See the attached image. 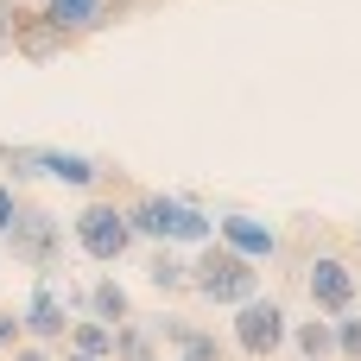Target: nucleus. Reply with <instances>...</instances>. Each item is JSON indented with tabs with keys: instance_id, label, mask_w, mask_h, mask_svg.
<instances>
[{
	"instance_id": "obj_1",
	"label": "nucleus",
	"mask_w": 361,
	"mask_h": 361,
	"mask_svg": "<svg viewBox=\"0 0 361 361\" xmlns=\"http://www.w3.org/2000/svg\"><path fill=\"white\" fill-rule=\"evenodd\" d=\"M127 222H133V241H152V247H203L216 241V216L197 203V197H178V190H140L127 203Z\"/></svg>"
},
{
	"instance_id": "obj_2",
	"label": "nucleus",
	"mask_w": 361,
	"mask_h": 361,
	"mask_svg": "<svg viewBox=\"0 0 361 361\" xmlns=\"http://www.w3.org/2000/svg\"><path fill=\"white\" fill-rule=\"evenodd\" d=\"M260 286H267V279H260V267H254L247 254H235V247H222V241L190 247V292H197L203 305L235 311V305H247Z\"/></svg>"
},
{
	"instance_id": "obj_3",
	"label": "nucleus",
	"mask_w": 361,
	"mask_h": 361,
	"mask_svg": "<svg viewBox=\"0 0 361 361\" xmlns=\"http://www.w3.org/2000/svg\"><path fill=\"white\" fill-rule=\"evenodd\" d=\"M70 241H76L82 260H95V267H121V260L133 254V222H127L121 203L89 197V203L70 216Z\"/></svg>"
},
{
	"instance_id": "obj_4",
	"label": "nucleus",
	"mask_w": 361,
	"mask_h": 361,
	"mask_svg": "<svg viewBox=\"0 0 361 361\" xmlns=\"http://www.w3.org/2000/svg\"><path fill=\"white\" fill-rule=\"evenodd\" d=\"M0 254L13 267H25V273H57V260H63V222L51 209H38V203H19L13 228L0 235Z\"/></svg>"
},
{
	"instance_id": "obj_5",
	"label": "nucleus",
	"mask_w": 361,
	"mask_h": 361,
	"mask_svg": "<svg viewBox=\"0 0 361 361\" xmlns=\"http://www.w3.org/2000/svg\"><path fill=\"white\" fill-rule=\"evenodd\" d=\"M235 324H228V336H235V349L247 361H273L286 355V336H292V311L279 305V298H267V292H254L247 305H235L228 311Z\"/></svg>"
},
{
	"instance_id": "obj_6",
	"label": "nucleus",
	"mask_w": 361,
	"mask_h": 361,
	"mask_svg": "<svg viewBox=\"0 0 361 361\" xmlns=\"http://www.w3.org/2000/svg\"><path fill=\"white\" fill-rule=\"evenodd\" d=\"M19 330H25V343L63 349V336H70V298H63L57 273H32V292L19 305Z\"/></svg>"
},
{
	"instance_id": "obj_7",
	"label": "nucleus",
	"mask_w": 361,
	"mask_h": 361,
	"mask_svg": "<svg viewBox=\"0 0 361 361\" xmlns=\"http://www.w3.org/2000/svg\"><path fill=\"white\" fill-rule=\"evenodd\" d=\"M305 298H311L317 317H343V311L361 305V273L343 254H317V260L305 267Z\"/></svg>"
},
{
	"instance_id": "obj_8",
	"label": "nucleus",
	"mask_w": 361,
	"mask_h": 361,
	"mask_svg": "<svg viewBox=\"0 0 361 361\" xmlns=\"http://www.w3.org/2000/svg\"><path fill=\"white\" fill-rule=\"evenodd\" d=\"M216 241H222V247H235V254H247L254 267H267V260H279V254H286L279 228H273L267 216H247V209H222V216H216Z\"/></svg>"
},
{
	"instance_id": "obj_9",
	"label": "nucleus",
	"mask_w": 361,
	"mask_h": 361,
	"mask_svg": "<svg viewBox=\"0 0 361 361\" xmlns=\"http://www.w3.org/2000/svg\"><path fill=\"white\" fill-rule=\"evenodd\" d=\"M38 178L63 184V190H102V178H114V165L89 159V152H63V146H38Z\"/></svg>"
},
{
	"instance_id": "obj_10",
	"label": "nucleus",
	"mask_w": 361,
	"mask_h": 361,
	"mask_svg": "<svg viewBox=\"0 0 361 361\" xmlns=\"http://www.w3.org/2000/svg\"><path fill=\"white\" fill-rule=\"evenodd\" d=\"M38 19L63 38H89V32L108 25V6L102 0H38Z\"/></svg>"
},
{
	"instance_id": "obj_11",
	"label": "nucleus",
	"mask_w": 361,
	"mask_h": 361,
	"mask_svg": "<svg viewBox=\"0 0 361 361\" xmlns=\"http://www.w3.org/2000/svg\"><path fill=\"white\" fill-rule=\"evenodd\" d=\"M146 286H152L159 298L190 292V254H184V247H152V254H146Z\"/></svg>"
},
{
	"instance_id": "obj_12",
	"label": "nucleus",
	"mask_w": 361,
	"mask_h": 361,
	"mask_svg": "<svg viewBox=\"0 0 361 361\" xmlns=\"http://www.w3.org/2000/svg\"><path fill=\"white\" fill-rule=\"evenodd\" d=\"M82 317H102V324H121V317H133V298H127V286H121L114 273H95V279L82 286Z\"/></svg>"
},
{
	"instance_id": "obj_13",
	"label": "nucleus",
	"mask_w": 361,
	"mask_h": 361,
	"mask_svg": "<svg viewBox=\"0 0 361 361\" xmlns=\"http://www.w3.org/2000/svg\"><path fill=\"white\" fill-rule=\"evenodd\" d=\"M63 44H70V38H63V32H51L38 13H19V19H13V51H19V57L44 63V57H57Z\"/></svg>"
},
{
	"instance_id": "obj_14",
	"label": "nucleus",
	"mask_w": 361,
	"mask_h": 361,
	"mask_svg": "<svg viewBox=\"0 0 361 361\" xmlns=\"http://www.w3.org/2000/svg\"><path fill=\"white\" fill-rule=\"evenodd\" d=\"M286 349L305 361H336V330H330V317H305V324H292V336H286Z\"/></svg>"
},
{
	"instance_id": "obj_15",
	"label": "nucleus",
	"mask_w": 361,
	"mask_h": 361,
	"mask_svg": "<svg viewBox=\"0 0 361 361\" xmlns=\"http://www.w3.org/2000/svg\"><path fill=\"white\" fill-rule=\"evenodd\" d=\"M108 361H159V343H152L146 317H121V324H114V349H108Z\"/></svg>"
},
{
	"instance_id": "obj_16",
	"label": "nucleus",
	"mask_w": 361,
	"mask_h": 361,
	"mask_svg": "<svg viewBox=\"0 0 361 361\" xmlns=\"http://www.w3.org/2000/svg\"><path fill=\"white\" fill-rule=\"evenodd\" d=\"M63 349L108 361V349H114V324H102V317H70V336H63Z\"/></svg>"
},
{
	"instance_id": "obj_17",
	"label": "nucleus",
	"mask_w": 361,
	"mask_h": 361,
	"mask_svg": "<svg viewBox=\"0 0 361 361\" xmlns=\"http://www.w3.org/2000/svg\"><path fill=\"white\" fill-rule=\"evenodd\" d=\"M146 330H152V343H159V349H178L197 324H190L184 311H159V317H146Z\"/></svg>"
},
{
	"instance_id": "obj_18",
	"label": "nucleus",
	"mask_w": 361,
	"mask_h": 361,
	"mask_svg": "<svg viewBox=\"0 0 361 361\" xmlns=\"http://www.w3.org/2000/svg\"><path fill=\"white\" fill-rule=\"evenodd\" d=\"M0 171H13L6 184H25V178H38V146H13V140H0Z\"/></svg>"
},
{
	"instance_id": "obj_19",
	"label": "nucleus",
	"mask_w": 361,
	"mask_h": 361,
	"mask_svg": "<svg viewBox=\"0 0 361 361\" xmlns=\"http://www.w3.org/2000/svg\"><path fill=\"white\" fill-rule=\"evenodd\" d=\"M171 355H178V361H222L228 349H222V336H216V330H190Z\"/></svg>"
},
{
	"instance_id": "obj_20",
	"label": "nucleus",
	"mask_w": 361,
	"mask_h": 361,
	"mask_svg": "<svg viewBox=\"0 0 361 361\" xmlns=\"http://www.w3.org/2000/svg\"><path fill=\"white\" fill-rule=\"evenodd\" d=\"M330 330H336V361H361V311L330 317Z\"/></svg>"
},
{
	"instance_id": "obj_21",
	"label": "nucleus",
	"mask_w": 361,
	"mask_h": 361,
	"mask_svg": "<svg viewBox=\"0 0 361 361\" xmlns=\"http://www.w3.org/2000/svg\"><path fill=\"white\" fill-rule=\"evenodd\" d=\"M19 203H25V197H19V184H6V178H0V235L13 228V216H19Z\"/></svg>"
},
{
	"instance_id": "obj_22",
	"label": "nucleus",
	"mask_w": 361,
	"mask_h": 361,
	"mask_svg": "<svg viewBox=\"0 0 361 361\" xmlns=\"http://www.w3.org/2000/svg\"><path fill=\"white\" fill-rule=\"evenodd\" d=\"M19 336H25V330H19V311H6V305H0V355H6Z\"/></svg>"
},
{
	"instance_id": "obj_23",
	"label": "nucleus",
	"mask_w": 361,
	"mask_h": 361,
	"mask_svg": "<svg viewBox=\"0 0 361 361\" xmlns=\"http://www.w3.org/2000/svg\"><path fill=\"white\" fill-rule=\"evenodd\" d=\"M13 361H57V349H44V343H25V336H19V343H13Z\"/></svg>"
},
{
	"instance_id": "obj_24",
	"label": "nucleus",
	"mask_w": 361,
	"mask_h": 361,
	"mask_svg": "<svg viewBox=\"0 0 361 361\" xmlns=\"http://www.w3.org/2000/svg\"><path fill=\"white\" fill-rule=\"evenodd\" d=\"M102 6H108V19H127V13H133L140 0H102Z\"/></svg>"
},
{
	"instance_id": "obj_25",
	"label": "nucleus",
	"mask_w": 361,
	"mask_h": 361,
	"mask_svg": "<svg viewBox=\"0 0 361 361\" xmlns=\"http://www.w3.org/2000/svg\"><path fill=\"white\" fill-rule=\"evenodd\" d=\"M19 13H25V6H19V0H0V25H13V19H19Z\"/></svg>"
},
{
	"instance_id": "obj_26",
	"label": "nucleus",
	"mask_w": 361,
	"mask_h": 361,
	"mask_svg": "<svg viewBox=\"0 0 361 361\" xmlns=\"http://www.w3.org/2000/svg\"><path fill=\"white\" fill-rule=\"evenodd\" d=\"M57 361H95V355H76V349H57Z\"/></svg>"
},
{
	"instance_id": "obj_27",
	"label": "nucleus",
	"mask_w": 361,
	"mask_h": 361,
	"mask_svg": "<svg viewBox=\"0 0 361 361\" xmlns=\"http://www.w3.org/2000/svg\"><path fill=\"white\" fill-rule=\"evenodd\" d=\"M273 361H305V355H273Z\"/></svg>"
},
{
	"instance_id": "obj_28",
	"label": "nucleus",
	"mask_w": 361,
	"mask_h": 361,
	"mask_svg": "<svg viewBox=\"0 0 361 361\" xmlns=\"http://www.w3.org/2000/svg\"><path fill=\"white\" fill-rule=\"evenodd\" d=\"M355 241H361V222H355Z\"/></svg>"
}]
</instances>
